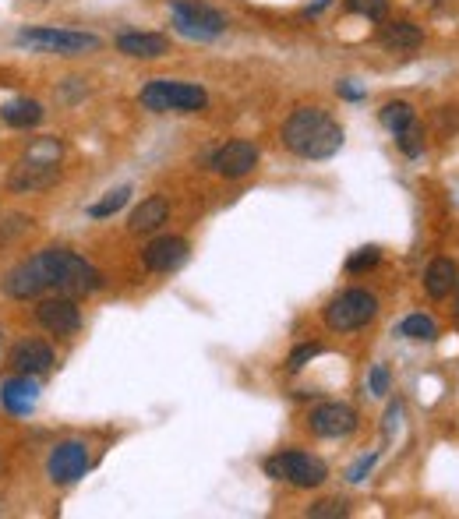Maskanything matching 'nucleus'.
Here are the masks:
<instances>
[{
    "instance_id": "obj_1",
    "label": "nucleus",
    "mask_w": 459,
    "mask_h": 519,
    "mask_svg": "<svg viewBox=\"0 0 459 519\" xmlns=\"http://www.w3.org/2000/svg\"><path fill=\"white\" fill-rule=\"evenodd\" d=\"M283 145L301 159H332L343 149V128L322 106H297L283 121Z\"/></svg>"
},
{
    "instance_id": "obj_2",
    "label": "nucleus",
    "mask_w": 459,
    "mask_h": 519,
    "mask_svg": "<svg viewBox=\"0 0 459 519\" xmlns=\"http://www.w3.org/2000/svg\"><path fill=\"white\" fill-rule=\"evenodd\" d=\"M39 265H43V276H46V286L53 290H61L68 297H82V294H96L103 290V272L96 269L92 262H85L82 255L68 248H46L39 251Z\"/></svg>"
},
{
    "instance_id": "obj_3",
    "label": "nucleus",
    "mask_w": 459,
    "mask_h": 519,
    "mask_svg": "<svg viewBox=\"0 0 459 519\" xmlns=\"http://www.w3.org/2000/svg\"><path fill=\"white\" fill-rule=\"evenodd\" d=\"M138 103L152 113H198L209 106V92L202 85L191 82H170V78H152L142 92Z\"/></svg>"
},
{
    "instance_id": "obj_4",
    "label": "nucleus",
    "mask_w": 459,
    "mask_h": 519,
    "mask_svg": "<svg viewBox=\"0 0 459 519\" xmlns=\"http://www.w3.org/2000/svg\"><path fill=\"white\" fill-rule=\"evenodd\" d=\"M18 46H29L36 53H57V57H85L103 46L96 32H75V29H22Z\"/></svg>"
},
{
    "instance_id": "obj_5",
    "label": "nucleus",
    "mask_w": 459,
    "mask_h": 519,
    "mask_svg": "<svg viewBox=\"0 0 459 519\" xmlns=\"http://www.w3.org/2000/svg\"><path fill=\"white\" fill-rule=\"evenodd\" d=\"M170 18L181 36L198 39V43H209L226 32V15L205 0H170Z\"/></svg>"
},
{
    "instance_id": "obj_6",
    "label": "nucleus",
    "mask_w": 459,
    "mask_h": 519,
    "mask_svg": "<svg viewBox=\"0 0 459 519\" xmlns=\"http://www.w3.org/2000/svg\"><path fill=\"white\" fill-rule=\"evenodd\" d=\"M265 474L272 477V481H286L290 488H318V484H325V477H329V470H325V463L318 456H308V452H279V456H272L269 463H265Z\"/></svg>"
},
{
    "instance_id": "obj_7",
    "label": "nucleus",
    "mask_w": 459,
    "mask_h": 519,
    "mask_svg": "<svg viewBox=\"0 0 459 519\" xmlns=\"http://www.w3.org/2000/svg\"><path fill=\"white\" fill-rule=\"evenodd\" d=\"M378 315V297L368 290H343L339 297H332L325 308V325L332 332H354L364 329L371 318Z\"/></svg>"
},
{
    "instance_id": "obj_8",
    "label": "nucleus",
    "mask_w": 459,
    "mask_h": 519,
    "mask_svg": "<svg viewBox=\"0 0 459 519\" xmlns=\"http://www.w3.org/2000/svg\"><path fill=\"white\" fill-rule=\"evenodd\" d=\"M92 467L89 459V449H85V442H61L53 445L50 459H46V474H50L53 484H75L85 477V470Z\"/></svg>"
},
{
    "instance_id": "obj_9",
    "label": "nucleus",
    "mask_w": 459,
    "mask_h": 519,
    "mask_svg": "<svg viewBox=\"0 0 459 519\" xmlns=\"http://www.w3.org/2000/svg\"><path fill=\"white\" fill-rule=\"evenodd\" d=\"M209 166L219 173V177H226V181H241V177H248V173L258 166V145L244 142V138L226 142V145H219V149L212 152Z\"/></svg>"
},
{
    "instance_id": "obj_10",
    "label": "nucleus",
    "mask_w": 459,
    "mask_h": 519,
    "mask_svg": "<svg viewBox=\"0 0 459 519\" xmlns=\"http://www.w3.org/2000/svg\"><path fill=\"white\" fill-rule=\"evenodd\" d=\"M57 177H61V166H57V159H36V156H25L22 163L11 170V181L8 188L15 191V195H32V191H46L57 184Z\"/></svg>"
},
{
    "instance_id": "obj_11",
    "label": "nucleus",
    "mask_w": 459,
    "mask_h": 519,
    "mask_svg": "<svg viewBox=\"0 0 459 519\" xmlns=\"http://www.w3.org/2000/svg\"><path fill=\"white\" fill-rule=\"evenodd\" d=\"M308 428L318 438H350L357 431V410L347 403H322V407L311 410Z\"/></svg>"
},
{
    "instance_id": "obj_12",
    "label": "nucleus",
    "mask_w": 459,
    "mask_h": 519,
    "mask_svg": "<svg viewBox=\"0 0 459 519\" xmlns=\"http://www.w3.org/2000/svg\"><path fill=\"white\" fill-rule=\"evenodd\" d=\"M36 318L46 332H53V336H75L78 325H82V311H78V304L71 301L68 294L43 301L36 308Z\"/></svg>"
},
{
    "instance_id": "obj_13",
    "label": "nucleus",
    "mask_w": 459,
    "mask_h": 519,
    "mask_svg": "<svg viewBox=\"0 0 459 519\" xmlns=\"http://www.w3.org/2000/svg\"><path fill=\"white\" fill-rule=\"evenodd\" d=\"M142 262L149 272H174L188 262V241L184 237H159L142 251Z\"/></svg>"
},
{
    "instance_id": "obj_14",
    "label": "nucleus",
    "mask_w": 459,
    "mask_h": 519,
    "mask_svg": "<svg viewBox=\"0 0 459 519\" xmlns=\"http://www.w3.org/2000/svg\"><path fill=\"white\" fill-rule=\"evenodd\" d=\"M4 290H8L11 297H18V301H29V297H39L43 290H50L39 258H29V262H22L18 269H11L8 279H4Z\"/></svg>"
},
{
    "instance_id": "obj_15",
    "label": "nucleus",
    "mask_w": 459,
    "mask_h": 519,
    "mask_svg": "<svg viewBox=\"0 0 459 519\" xmlns=\"http://www.w3.org/2000/svg\"><path fill=\"white\" fill-rule=\"evenodd\" d=\"M0 403L8 414H32L39 403V385L32 382V375H18V378H8V382L0 385Z\"/></svg>"
},
{
    "instance_id": "obj_16",
    "label": "nucleus",
    "mask_w": 459,
    "mask_h": 519,
    "mask_svg": "<svg viewBox=\"0 0 459 519\" xmlns=\"http://www.w3.org/2000/svg\"><path fill=\"white\" fill-rule=\"evenodd\" d=\"M117 50L135 61H156V57L170 53V39L159 32H124V36H117Z\"/></svg>"
},
{
    "instance_id": "obj_17",
    "label": "nucleus",
    "mask_w": 459,
    "mask_h": 519,
    "mask_svg": "<svg viewBox=\"0 0 459 519\" xmlns=\"http://www.w3.org/2000/svg\"><path fill=\"white\" fill-rule=\"evenodd\" d=\"M11 364L18 375H46L53 368V350L43 339H25L11 350Z\"/></svg>"
},
{
    "instance_id": "obj_18",
    "label": "nucleus",
    "mask_w": 459,
    "mask_h": 519,
    "mask_svg": "<svg viewBox=\"0 0 459 519\" xmlns=\"http://www.w3.org/2000/svg\"><path fill=\"white\" fill-rule=\"evenodd\" d=\"M170 219V205H166L163 195H152L145 198L142 205H138L135 212H131V234H156L159 226Z\"/></svg>"
},
{
    "instance_id": "obj_19",
    "label": "nucleus",
    "mask_w": 459,
    "mask_h": 519,
    "mask_svg": "<svg viewBox=\"0 0 459 519\" xmlns=\"http://www.w3.org/2000/svg\"><path fill=\"white\" fill-rule=\"evenodd\" d=\"M456 279H459L456 265H452L449 258H435V262L428 265V272H424V290H428L431 301H445V297L452 294Z\"/></svg>"
},
{
    "instance_id": "obj_20",
    "label": "nucleus",
    "mask_w": 459,
    "mask_h": 519,
    "mask_svg": "<svg viewBox=\"0 0 459 519\" xmlns=\"http://www.w3.org/2000/svg\"><path fill=\"white\" fill-rule=\"evenodd\" d=\"M382 46L392 53H403V50H417V46L424 43V32L417 29L414 22H389L382 25Z\"/></svg>"
},
{
    "instance_id": "obj_21",
    "label": "nucleus",
    "mask_w": 459,
    "mask_h": 519,
    "mask_svg": "<svg viewBox=\"0 0 459 519\" xmlns=\"http://www.w3.org/2000/svg\"><path fill=\"white\" fill-rule=\"evenodd\" d=\"M0 117H4V124H11V128H36L39 121L46 117V110L36 103V99H11V103L0 106Z\"/></svg>"
},
{
    "instance_id": "obj_22",
    "label": "nucleus",
    "mask_w": 459,
    "mask_h": 519,
    "mask_svg": "<svg viewBox=\"0 0 459 519\" xmlns=\"http://www.w3.org/2000/svg\"><path fill=\"white\" fill-rule=\"evenodd\" d=\"M378 121H382L385 131L399 135L403 128H410V124H414V106L403 103V99H396V103H385L382 110H378Z\"/></svg>"
},
{
    "instance_id": "obj_23",
    "label": "nucleus",
    "mask_w": 459,
    "mask_h": 519,
    "mask_svg": "<svg viewBox=\"0 0 459 519\" xmlns=\"http://www.w3.org/2000/svg\"><path fill=\"white\" fill-rule=\"evenodd\" d=\"M399 336H407V339H435L438 336V325H435V318H428V315H410V318H403V325H399Z\"/></svg>"
},
{
    "instance_id": "obj_24",
    "label": "nucleus",
    "mask_w": 459,
    "mask_h": 519,
    "mask_svg": "<svg viewBox=\"0 0 459 519\" xmlns=\"http://www.w3.org/2000/svg\"><path fill=\"white\" fill-rule=\"evenodd\" d=\"M128 198H131V188H117V191H110V195H106L103 202L89 205V216H92V219H106V216H113V212H121L124 205H128Z\"/></svg>"
},
{
    "instance_id": "obj_25",
    "label": "nucleus",
    "mask_w": 459,
    "mask_h": 519,
    "mask_svg": "<svg viewBox=\"0 0 459 519\" xmlns=\"http://www.w3.org/2000/svg\"><path fill=\"white\" fill-rule=\"evenodd\" d=\"M396 142H399V149L407 152V156H421V152H424V131L417 128V121H414L410 128L399 131Z\"/></svg>"
},
{
    "instance_id": "obj_26",
    "label": "nucleus",
    "mask_w": 459,
    "mask_h": 519,
    "mask_svg": "<svg viewBox=\"0 0 459 519\" xmlns=\"http://www.w3.org/2000/svg\"><path fill=\"white\" fill-rule=\"evenodd\" d=\"M385 0H347V11H354V15L361 18H371V22H382L385 18Z\"/></svg>"
},
{
    "instance_id": "obj_27",
    "label": "nucleus",
    "mask_w": 459,
    "mask_h": 519,
    "mask_svg": "<svg viewBox=\"0 0 459 519\" xmlns=\"http://www.w3.org/2000/svg\"><path fill=\"white\" fill-rule=\"evenodd\" d=\"M308 516H311V519H336V516H347V502H339V498H325V502L311 505Z\"/></svg>"
},
{
    "instance_id": "obj_28",
    "label": "nucleus",
    "mask_w": 459,
    "mask_h": 519,
    "mask_svg": "<svg viewBox=\"0 0 459 519\" xmlns=\"http://www.w3.org/2000/svg\"><path fill=\"white\" fill-rule=\"evenodd\" d=\"M318 354H322V346H318V343H304V346H297L294 354H290V361H286V368H290V371L308 368V364L315 361Z\"/></svg>"
},
{
    "instance_id": "obj_29",
    "label": "nucleus",
    "mask_w": 459,
    "mask_h": 519,
    "mask_svg": "<svg viewBox=\"0 0 459 519\" xmlns=\"http://www.w3.org/2000/svg\"><path fill=\"white\" fill-rule=\"evenodd\" d=\"M378 258H382V251H378V248H361V251H357V255H350V258H347V269H350V272L375 269Z\"/></svg>"
},
{
    "instance_id": "obj_30",
    "label": "nucleus",
    "mask_w": 459,
    "mask_h": 519,
    "mask_svg": "<svg viewBox=\"0 0 459 519\" xmlns=\"http://www.w3.org/2000/svg\"><path fill=\"white\" fill-rule=\"evenodd\" d=\"M375 463H378V452H368V456H361V459L354 463V467H350L347 481H350V484H361L364 477H368L371 470H375Z\"/></svg>"
},
{
    "instance_id": "obj_31",
    "label": "nucleus",
    "mask_w": 459,
    "mask_h": 519,
    "mask_svg": "<svg viewBox=\"0 0 459 519\" xmlns=\"http://www.w3.org/2000/svg\"><path fill=\"white\" fill-rule=\"evenodd\" d=\"M368 392L371 396H385V392H389V368H385V364H375V368H371Z\"/></svg>"
},
{
    "instance_id": "obj_32",
    "label": "nucleus",
    "mask_w": 459,
    "mask_h": 519,
    "mask_svg": "<svg viewBox=\"0 0 459 519\" xmlns=\"http://www.w3.org/2000/svg\"><path fill=\"white\" fill-rule=\"evenodd\" d=\"M399 414H403V403H392V407L385 410V435H392V431H396Z\"/></svg>"
},
{
    "instance_id": "obj_33",
    "label": "nucleus",
    "mask_w": 459,
    "mask_h": 519,
    "mask_svg": "<svg viewBox=\"0 0 459 519\" xmlns=\"http://www.w3.org/2000/svg\"><path fill=\"white\" fill-rule=\"evenodd\" d=\"M336 92L343 99H350V103H357V99H364V89H357V85H350V82H339L336 85Z\"/></svg>"
},
{
    "instance_id": "obj_34",
    "label": "nucleus",
    "mask_w": 459,
    "mask_h": 519,
    "mask_svg": "<svg viewBox=\"0 0 459 519\" xmlns=\"http://www.w3.org/2000/svg\"><path fill=\"white\" fill-rule=\"evenodd\" d=\"M325 4H329V0H315V4H308V8H304V15H318V11H322Z\"/></svg>"
},
{
    "instance_id": "obj_35",
    "label": "nucleus",
    "mask_w": 459,
    "mask_h": 519,
    "mask_svg": "<svg viewBox=\"0 0 459 519\" xmlns=\"http://www.w3.org/2000/svg\"><path fill=\"white\" fill-rule=\"evenodd\" d=\"M456 286H459V279H456ZM456 318H459V297H456Z\"/></svg>"
}]
</instances>
